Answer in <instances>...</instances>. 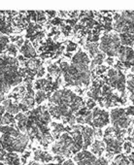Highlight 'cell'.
Returning a JSON list of instances; mask_svg holds the SVG:
<instances>
[{
    "mask_svg": "<svg viewBox=\"0 0 134 165\" xmlns=\"http://www.w3.org/2000/svg\"><path fill=\"white\" fill-rule=\"evenodd\" d=\"M24 77L18 70V60L9 56L1 57V82H7L10 86L21 84Z\"/></svg>",
    "mask_w": 134,
    "mask_h": 165,
    "instance_id": "2",
    "label": "cell"
},
{
    "mask_svg": "<svg viewBox=\"0 0 134 165\" xmlns=\"http://www.w3.org/2000/svg\"><path fill=\"white\" fill-rule=\"evenodd\" d=\"M1 165H4V163H3V162H1Z\"/></svg>",
    "mask_w": 134,
    "mask_h": 165,
    "instance_id": "42",
    "label": "cell"
},
{
    "mask_svg": "<svg viewBox=\"0 0 134 165\" xmlns=\"http://www.w3.org/2000/svg\"><path fill=\"white\" fill-rule=\"evenodd\" d=\"M15 121H16V118H14L12 114L7 113L4 115L3 117H1V126H3L4 125L10 126L11 125H14Z\"/></svg>",
    "mask_w": 134,
    "mask_h": 165,
    "instance_id": "24",
    "label": "cell"
},
{
    "mask_svg": "<svg viewBox=\"0 0 134 165\" xmlns=\"http://www.w3.org/2000/svg\"><path fill=\"white\" fill-rule=\"evenodd\" d=\"M117 57L119 59V62L116 65L117 69L119 68H129L134 67V50L132 48H129L127 46H121L119 49Z\"/></svg>",
    "mask_w": 134,
    "mask_h": 165,
    "instance_id": "9",
    "label": "cell"
},
{
    "mask_svg": "<svg viewBox=\"0 0 134 165\" xmlns=\"http://www.w3.org/2000/svg\"><path fill=\"white\" fill-rule=\"evenodd\" d=\"M1 147L8 153H24L29 142V137L13 126H1Z\"/></svg>",
    "mask_w": 134,
    "mask_h": 165,
    "instance_id": "1",
    "label": "cell"
},
{
    "mask_svg": "<svg viewBox=\"0 0 134 165\" xmlns=\"http://www.w3.org/2000/svg\"><path fill=\"white\" fill-rule=\"evenodd\" d=\"M60 30H61V32L62 33L65 35V36H68L69 35V33L71 32V30H72V28H71V26L70 25H67V24H61L60 25Z\"/></svg>",
    "mask_w": 134,
    "mask_h": 165,
    "instance_id": "30",
    "label": "cell"
},
{
    "mask_svg": "<svg viewBox=\"0 0 134 165\" xmlns=\"http://www.w3.org/2000/svg\"><path fill=\"white\" fill-rule=\"evenodd\" d=\"M110 114L98 107H95L92 111V125L95 128H102L110 122Z\"/></svg>",
    "mask_w": 134,
    "mask_h": 165,
    "instance_id": "10",
    "label": "cell"
},
{
    "mask_svg": "<svg viewBox=\"0 0 134 165\" xmlns=\"http://www.w3.org/2000/svg\"><path fill=\"white\" fill-rule=\"evenodd\" d=\"M107 85L112 89H117L121 93L122 97L126 96V77L123 73L117 68H111L107 71V78H105Z\"/></svg>",
    "mask_w": 134,
    "mask_h": 165,
    "instance_id": "6",
    "label": "cell"
},
{
    "mask_svg": "<svg viewBox=\"0 0 134 165\" xmlns=\"http://www.w3.org/2000/svg\"><path fill=\"white\" fill-rule=\"evenodd\" d=\"M51 150H52V153H54L55 155H60L63 157H69L73 154L75 155L78 153H80L72 136L68 132H64L59 137V139L54 142Z\"/></svg>",
    "mask_w": 134,
    "mask_h": 165,
    "instance_id": "4",
    "label": "cell"
},
{
    "mask_svg": "<svg viewBox=\"0 0 134 165\" xmlns=\"http://www.w3.org/2000/svg\"><path fill=\"white\" fill-rule=\"evenodd\" d=\"M33 160H35L37 162H40V163L48 164L53 161L54 157L47 152H43V150H36L33 154Z\"/></svg>",
    "mask_w": 134,
    "mask_h": 165,
    "instance_id": "13",
    "label": "cell"
},
{
    "mask_svg": "<svg viewBox=\"0 0 134 165\" xmlns=\"http://www.w3.org/2000/svg\"><path fill=\"white\" fill-rule=\"evenodd\" d=\"M106 62H107L108 65H113V64H114V58L113 57H107V58H106Z\"/></svg>",
    "mask_w": 134,
    "mask_h": 165,
    "instance_id": "38",
    "label": "cell"
},
{
    "mask_svg": "<svg viewBox=\"0 0 134 165\" xmlns=\"http://www.w3.org/2000/svg\"><path fill=\"white\" fill-rule=\"evenodd\" d=\"M121 38L116 33H108L102 36L99 49L109 57H117L119 49L121 48Z\"/></svg>",
    "mask_w": 134,
    "mask_h": 165,
    "instance_id": "5",
    "label": "cell"
},
{
    "mask_svg": "<svg viewBox=\"0 0 134 165\" xmlns=\"http://www.w3.org/2000/svg\"><path fill=\"white\" fill-rule=\"evenodd\" d=\"M2 105L4 106V108H5V110L7 111V113L9 114H20L18 112H20V105H18L17 103L15 102H13L12 100L9 98V99H6V100H4V101L2 102Z\"/></svg>",
    "mask_w": 134,
    "mask_h": 165,
    "instance_id": "18",
    "label": "cell"
},
{
    "mask_svg": "<svg viewBox=\"0 0 134 165\" xmlns=\"http://www.w3.org/2000/svg\"><path fill=\"white\" fill-rule=\"evenodd\" d=\"M0 40H1V52H3L4 50H7V48L9 47V43H10V38L6 35L1 34V37H0Z\"/></svg>",
    "mask_w": 134,
    "mask_h": 165,
    "instance_id": "26",
    "label": "cell"
},
{
    "mask_svg": "<svg viewBox=\"0 0 134 165\" xmlns=\"http://www.w3.org/2000/svg\"><path fill=\"white\" fill-rule=\"evenodd\" d=\"M97 157L87 150H83L80 153L74 155L73 161H75L77 165H94Z\"/></svg>",
    "mask_w": 134,
    "mask_h": 165,
    "instance_id": "11",
    "label": "cell"
},
{
    "mask_svg": "<svg viewBox=\"0 0 134 165\" xmlns=\"http://www.w3.org/2000/svg\"><path fill=\"white\" fill-rule=\"evenodd\" d=\"M108 164H109L108 158L101 157H98L97 158V160H96V162H95L94 165H108Z\"/></svg>",
    "mask_w": 134,
    "mask_h": 165,
    "instance_id": "33",
    "label": "cell"
},
{
    "mask_svg": "<svg viewBox=\"0 0 134 165\" xmlns=\"http://www.w3.org/2000/svg\"><path fill=\"white\" fill-rule=\"evenodd\" d=\"M85 49L87 52L90 53V57L91 58H94L96 56H97L98 52V45L96 43H87L85 46Z\"/></svg>",
    "mask_w": 134,
    "mask_h": 165,
    "instance_id": "23",
    "label": "cell"
},
{
    "mask_svg": "<svg viewBox=\"0 0 134 165\" xmlns=\"http://www.w3.org/2000/svg\"><path fill=\"white\" fill-rule=\"evenodd\" d=\"M126 130H121L116 127H109L103 134V142L106 145V157L112 158L114 154H121L123 150V135Z\"/></svg>",
    "mask_w": 134,
    "mask_h": 165,
    "instance_id": "3",
    "label": "cell"
},
{
    "mask_svg": "<svg viewBox=\"0 0 134 165\" xmlns=\"http://www.w3.org/2000/svg\"><path fill=\"white\" fill-rule=\"evenodd\" d=\"M28 165H43V164H41L40 162H37L35 160H30L28 162Z\"/></svg>",
    "mask_w": 134,
    "mask_h": 165,
    "instance_id": "40",
    "label": "cell"
},
{
    "mask_svg": "<svg viewBox=\"0 0 134 165\" xmlns=\"http://www.w3.org/2000/svg\"><path fill=\"white\" fill-rule=\"evenodd\" d=\"M106 60V54L104 53H98L97 56H96L94 58L91 59L90 62V70H94L95 68H97L98 66H100L101 64L103 63V61Z\"/></svg>",
    "mask_w": 134,
    "mask_h": 165,
    "instance_id": "21",
    "label": "cell"
},
{
    "mask_svg": "<svg viewBox=\"0 0 134 165\" xmlns=\"http://www.w3.org/2000/svg\"><path fill=\"white\" fill-rule=\"evenodd\" d=\"M61 165H75V163H74V161L72 159H67Z\"/></svg>",
    "mask_w": 134,
    "mask_h": 165,
    "instance_id": "37",
    "label": "cell"
},
{
    "mask_svg": "<svg viewBox=\"0 0 134 165\" xmlns=\"http://www.w3.org/2000/svg\"><path fill=\"white\" fill-rule=\"evenodd\" d=\"M94 133H95V129H93L90 126H82V134H83V138H84V148L83 150H87L90 146H91L92 141L94 138Z\"/></svg>",
    "mask_w": 134,
    "mask_h": 165,
    "instance_id": "12",
    "label": "cell"
},
{
    "mask_svg": "<svg viewBox=\"0 0 134 165\" xmlns=\"http://www.w3.org/2000/svg\"><path fill=\"white\" fill-rule=\"evenodd\" d=\"M76 49H77V44L73 43V42H69V44H67L66 51H67L68 53H72V52L75 51Z\"/></svg>",
    "mask_w": 134,
    "mask_h": 165,
    "instance_id": "34",
    "label": "cell"
},
{
    "mask_svg": "<svg viewBox=\"0 0 134 165\" xmlns=\"http://www.w3.org/2000/svg\"><path fill=\"white\" fill-rule=\"evenodd\" d=\"M51 127H52V135L54 139H59V137H60L62 134L63 131H65V127L62 125V123H59V122H54V121H52L51 122Z\"/></svg>",
    "mask_w": 134,
    "mask_h": 165,
    "instance_id": "19",
    "label": "cell"
},
{
    "mask_svg": "<svg viewBox=\"0 0 134 165\" xmlns=\"http://www.w3.org/2000/svg\"><path fill=\"white\" fill-rule=\"evenodd\" d=\"M29 155H30V153H29V152H26V153H25V155H22V157H21V162L25 164V163L26 162L27 157H28Z\"/></svg>",
    "mask_w": 134,
    "mask_h": 165,
    "instance_id": "36",
    "label": "cell"
},
{
    "mask_svg": "<svg viewBox=\"0 0 134 165\" xmlns=\"http://www.w3.org/2000/svg\"><path fill=\"white\" fill-rule=\"evenodd\" d=\"M126 89L130 92L129 99L134 104V74H129L126 81Z\"/></svg>",
    "mask_w": 134,
    "mask_h": 165,
    "instance_id": "22",
    "label": "cell"
},
{
    "mask_svg": "<svg viewBox=\"0 0 134 165\" xmlns=\"http://www.w3.org/2000/svg\"><path fill=\"white\" fill-rule=\"evenodd\" d=\"M110 118L113 126L121 130H126L132 121L130 117L126 114V108H115L111 110Z\"/></svg>",
    "mask_w": 134,
    "mask_h": 165,
    "instance_id": "7",
    "label": "cell"
},
{
    "mask_svg": "<svg viewBox=\"0 0 134 165\" xmlns=\"http://www.w3.org/2000/svg\"><path fill=\"white\" fill-rule=\"evenodd\" d=\"M126 114L128 115L129 117L134 116V105H133V106H129V107L126 108Z\"/></svg>",
    "mask_w": 134,
    "mask_h": 165,
    "instance_id": "35",
    "label": "cell"
},
{
    "mask_svg": "<svg viewBox=\"0 0 134 165\" xmlns=\"http://www.w3.org/2000/svg\"><path fill=\"white\" fill-rule=\"evenodd\" d=\"M21 160L17 153H8L2 162H5L6 165H21Z\"/></svg>",
    "mask_w": 134,
    "mask_h": 165,
    "instance_id": "20",
    "label": "cell"
},
{
    "mask_svg": "<svg viewBox=\"0 0 134 165\" xmlns=\"http://www.w3.org/2000/svg\"><path fill=\"white\" fill-rule=\"evenodd\" d=\"M7 53H8V56L9 57H16L17 56V53H18V51H17V46L16 45H14V44H10L9 45V47L7 48Z\"/></svg>",
    "mask_w": 134,
    "mask_h": 165,
    "instance_id": "27",
    "label": "cell"
},
{
    "mask_svg": "<svg viewBox=\"0 0 134 165\" xmlns=\"http://www.w3.org/2000/svg\"><path fill=\"white\" fill-rule=\"evenodd\" d=\"M46 97H47V94H46V92L44 90H38L36 92V98H35L36 104L40 105L41 103L45 101Z\"/></svg>",
    "mask_w": 134,
    "mask_h": 165,
    "instance_id": "25",
    "label": "cell"
},
{
    "mask_svg": "<svg viewBox=\"0 0 134 165\" xmlns=\"http://www.w3.org/2000/svg\"><path fill=\"white\" fill-rule=\"evenodd\" d=\"M5 111H6L5 108H4L3 105H1V117H3L4 115H5Z\"/></svg>",
    "mask_w": 134,
    "mask_h": 165,
    "instance_id": "41",
    "label": "cell"
},
{
    "mask_svg": "<svg viewBox=\"0 0 134 165\" xmlns=\"http://www.w3.org/2000/svg\"><path fill=\"white\" fill-rule=\"evenodd\" d=\"M16 121H17V127L18 129L20 130L21 132H26V128L27 125H28V121H29V118L27 116H25V114H18L16 116Z\"/></svg>",
    "mask_w": 134,
    "mask_h": 165,
    "instance_id": "16",
    "label": "cell"
},
{
    "mask_svg": "<svg viewBox=\"0 0 134 165\" xmlns=\"http://www.w3.org/2000/svg\"><path fill=\"white\" fill-rule=\"evenodd\" d=\"M21 53L25 58H32L34 59L37 57V53L35 49L33 48V46L31 45V43L28 40H25V42L24 46L21 48Z\"/></svg>",
    "mask_w": 134,
    "mask_h": 165,
    "instance_id": "14",
    "label": "cell"
},
{
    "mask_svg": "<svg viewBox=\"0 0 134 165\" xmlns=\"http://www.w3.org/2000/svg\"><path fill=\"white\" fill-rule=\"evenodd\" d=\"M84 120H85V123H87V125H92V112L89 111L87 114L84 117Z\"/></svg>",
    "mask_w": 134,
    "mask_h": 165,
    "instance_id": "32",
    "label": "cell"
},
{
    "mask_svg": "<svg viewBox=\"0 0 134 165\" xmlns=\"http://www.w3.org/2000/svg\"><path fill=\"white\" fill-rule=\"evenodd\" d=\"M90 62V59L89 57V56L83 51L77 52V53H75V56L72 57V63L73 64H85V65H89Z\"/></svg>",
    "mask_w": 134,
    "mask_h": 165,
    "instance_id": "15",
    "label": "cell"
},
{
    "mask_svg": "<svg viewBox=\"0 0 134 165\" xmlns=\"http://www.w3.org/2000/svg\"><path fill=\"white\" fill-rule=\"evenodd\" d=\"M96 106V102H95V100L93 99H91V98H89L87 100V102H86V107L89 109V110H91V109H94Z\"/></svg>",
    "mask_w": 134,
    "mask_h": 165,
    "instance_id": "31",
    "label": "cell"
},
{
    "mask_svg": "<svg viewBox=\"0 0 134 165\" xmlns=\"http://www.w3.org/2000/svg\"><path fill=\"white\" fill-rule=\"evenodd\" d=\"M46 13H48V15L50 16V17H55V15H57V12L55 11H47Z\"/></svg>",
    "mask_w": 134,
    "mask_h": 165,
    "instance_id": "39",
    "label": "cell"
},
{
    "mask_svg": "<svg viewBox=\"0 0 134 165\" xmlns=\"http://www.w3.org/2000/svg\"><path fill=\"white\" fill-rule=\"evenodd\" d=\"M36 14H37V20H36V22H38V24H43V22L46 21L45 12H43V11H38V12H36Z\"/></svg>",
    "mask_w": 134,
    "mask_h": 165,
    "instance_id": "29",
    "label": "cell"
},
{
    "mask_svg": "<svg viewBox=\"0 0 134 165\" xmlns=\"http://www.w3.org/2000/svg\"><path fill=\"white\" fill-rule=\"evenodd\" d=\"M123 149L124 150V152H126V154H131V152H132L133 145H132V143H131L130 141H126V143L123 144Z\"/></svg>",
    "mask_w": 134,
    "mask_h": 165,
    "instance_id": "28",
    "label": "cell"
},
{
    "mask_svg": "<svg viewBox=\"0 0 134 165\" xmlns=\"http://www.w3.org/2000/svg\"><path fill=\"white\" fill-rule=\"evenodd\" d=\"M105 150H106L105 143L103 141H100L98 139H96L90 147V152L93 154L95 157L97 155V157H101V155H102V154L105 152Z\"/></svg>",
    "mask_w": 134,
    "mask_h": 165,
    "instance_id": "17",
    "label": "cell"
},
{
    "mask_svg": "<svg viewBox=\"0 0 134 165\" xmlns=\"http://www.w3.org/2000/svg\"><path fill=\"white\" fill-rule=\"evenodd\" d=\"M77 98V94L70 89H57L50 97V104L71 105Z\"/></svg>",
    "mask_w": 134,
    "mask_h": 165,
    "instance_id": "8",
    "label": "cell"
}]
</instances>
